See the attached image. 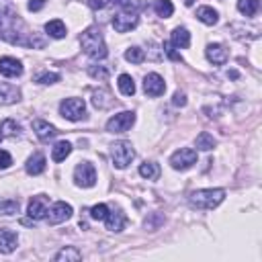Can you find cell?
<instances>
[{
	"label": "cell",
	"instance_id": "cell-12",
	"mask_svg": "<svg viewBox=\"0 0 262 262\" xmlns=\"http://www.w3.org/2000/svg\"><path fill=\"white\" fill-rule=\"evenodd\" d=\"M47 211H49V207H47V196H45V194H37V196H33V199L29 201L27 213H29V217H31L33 221L45 219V217H47Z\"/></svg>",
	"mask_w": 262,
	"mask_h": 262
},
{
	"label": "cell",
	"instance_id": "cell-42",
	"mask_svg": "<svg viewBox=\"0 0 262 262\" xmlns=\"http://www.w3.org/2000/svg\"><path fill=\"white\" fill-rule=\"evenodd\" d=\"M111 2H113V4H117V6H121L123 10H131V6H133V4H131V0H111Z\"/></svg>",
	"mask_w": 262,
	"mask_h": 262
},
{
	"label": "cell",
	"instance_id": "cell-23",
	"mask_svg": "<svg viewBox=\"0 0 262 262\" xmlns=\"http://www.w3.org/2000/svg\"><path fill=\"white\" fill-rule=\"evenodd\" d=\"M196 18H199L203 25L213 27V25H217L219 14H217V10L211 8V6H199V8H196Z\"/></svg>",
	"mask_w": 262,
	"mask_h": 262
},
{
	"label": "cell",
	"instance_id": "cell-44",
	"mask_svg": "<svg viewBox=\"0 0 262 262\" xmlns=\"http://www.w3.org/2000/svg\"><path fill=\"white\" fill-rule=\"evenodd\" d=\"M2 137H4V135H2V133H0V141H2Z\"/></svg>",
	"mask_w": 262,
	"mask_h": 262
},
{
	"label": "cell",
	"instance_id": "cell-22",
	"mask_svg": "<svg viewBox=\"0 0 262 262\" xmlns=\"http://www.w3.org/2000/svg\"><path fill=\"white\" fill-rule=\"evenodd\" d=\"M80 258H82V252H80L78 248H74V246H66V248H61V250L53 256L55 262H78Z\"/></svg>",
	"mask_w": 262,
	"mask_h": 262
},
{
	"label": "cell",
	"instance_id": "cell-15",
	"mask_svg": "<svg viewBox=\"0 0 262 262\" xmlns=\"http://www.w3.org/2000/svg\"><path fill=\"white\" fill-rule=\"evenodd\" d=\"M0 74L4 78H16L23 74V63L16 57H0Z\"/></svg>",
	"mask_w": 262,
	"mask_h": 262
},
{
	"label": "cell",
	"instance_id": "cell-19",
	"mask_svg": "<svg viewBox=\"0 0 262 262\" xmlns=\"http://www.w3.org/2000/svg\"><path fill=\"white\" fill-rule=\"evenodd\" d=\"M20 98V90L14 84H0V104H14Z\"/></svg>",
	"mask_w": 262,
	"mask_h": 262
},
{
	"label": "cell",
	"instance_id": "cell-5",
	"mask_svg": "<svg viewBox=\"0 0 262 262\" xmlns=\"http://www.w3.org/2000/svg\"><path fill=\"white\" fill-rule=\"evenodd\" d=\"M59 115L68 121H80L86 117V102L82 98H63L59 102Z\"/></svg>",
	"mask_w": 262,
	"mask_h": 262
},
{
	"label": "cell",
	"instance_id": "cell-11",
	"mask_svg": "<svg viewBox=\"0 0 262 262\" xmlns=\"http://www.w3.org/2000/svg\"><path fill=\"white\" fill-rule=\"evenodd\" d=\"M164 90H166V82H164V78L160 74L151 72V74H147L143 78V92L147 96H162Z\"/></svg>",
	"mask_w": 262,
	"mask_h": 262
},
{
	"label": "cell",
	"instance_id": "cell-39",
	"mask_svg": "<svg viewBox=\"0 0 262 262\" xmlns=\"http://www.w3.org/2000/svg\"><path fill=\"white\" fill-rule=\"evenodd\" d=\"M172 104H176V106H184V104H186V94H184V92H176L174 98H172Z\"/></svg>",
	"mask_w": 262,
	"mask_h": 262
},
{
	"label": "cell",
	"instance_id": "cell-37",
	"mask_svg": "<svg viewBox=\"0 0 262 262\" xmlns=\"http://www.w3.org/2000/svg\"><path fill=\"white\" fill-rule=\"evenodd\" d=\"M176 47L172 45V43H164V55H168L170 59H174V61H182V55L180 53H176L174 51Z\"/></svg>",
	"mask_w": 262,
	"mask_h": 262
},
{
	"label": "cell",
	"instance_id": "cell-35",
	"mask_svg": "<svg viewBox=\"0 0 262 262\" xmlns=\"http://www.w3.org/2000/svg\"><path fill=\"white\" fill-rule=\"evenodd\" d=\"M88 76H90V78H94V80H100V82H104V80L108 78V70H106L104 66H98V63H94V66H90V68H88Z\"/></svg>",
	"mask_w": 262,
	"mask_h": 262
},
{
	"label": "cell",
	"instance_id": "cell-16",
	"mask_svg": "<svg viewBox=\"0 0 262 262\" xmlns=\"http://www.w3.org/2000/svg\"><path fill=\"white\" fill-rule=\"evenodd\" d=\"M16 244H18V235L8 227H0V254L14 252Z\"/></svg>",
	"mask_w": 262,
	"mask_h": 262
},
{
	"label": "cell",
	"instance_id": "cell-1",
	"mask_svg": "<svg viewBox=\"0 0 262 262\" xmlns=\"http://www.w3.org/2000/svg\"><path fill=\"white\" fill-rule=\"evenodd\" d=\"M0 37L12 45L23 47H43L45 41L31 33L25 23L18 18V14L10 6H0Z\"/></svg>",
	"mask_w": 262,
	"mask_h": 262
},
{
	"label": "cell",
	"instance_id": "cell-33",
	"mask_svg": "<svg viewBox=\"0 0 262 262\" xmlns=\"http://www.w3.org/2000/svg\"><path fill=\"white\" fill-rule=\"evenodd\" d=\"M125 59L131 61V63H141V61L145 59V53H143L141 47H129V49L125 51Z\"/></svg>",
	"mask_w": 262,
	"mask_h": 262
},
{
	"label": "cell",
	"instance_id": "cell-9",
	"mask_svg": "<svg viewBox=\"0 0 262 262\" xmlns=\"http://www.w3.org/2000/svg\"><path fill=\"white\" fill-rule=\"evenodd\" d=\"M137 25H139V16L133 10H123L113 16V29L117 33H127L131 29H135Z\"/></svg>",
	"mask_w": 262,
	"mask_h": 262
},
{
	"label": "cell",
	"instance_id": "cell-31",
	"mask_svg": "<svg viewBox=\"0 0 262 262\" xmlns=\"http://www.w3.org/2000/svg\"><path fill=\"white\" fill-rule=\"evenodd\" d=\"M260 8V2L258 0H237V10L244 14V16H254Z\"/></svg>",
	"mask_w": 262,
	"mask_h": 262
},
{
	"label": "cell",
	"instance_id": "cell-38",
	"mask_svg": "<svg viewBox=\"0 0 262 262\" xmlns=\"http://www.w3.org/2000/svg\"><path fill=\"white\" fill-rule=\"evenodd\" d=\"M12 166V156L6 149H0V170H6Z\"/></svg>",
	"mask_w": 262,
	"mask_h": 262
},
{
	"label": "cell",
	"instance_id": "cell-18",
	"mask_svg": "<svg viewBox=\"0 0 262 262\" xmlns=\"http://www.w3.org/2000/svg\"><path fill=\"white\" fill-rule=\"evenodd\" d=\"M45 164H47V160H45V156L41 154V151H35L29 160H27V164H25V170H27V174H31V176H37V174H41L43 170H45Z\"/></svg>",
	"mask_w": 262,
	"mask_h": 262
},
{
	"label": "cell",
	"instance_id": "cell-24",
	"mask_svg": "<svg viewBox=\"0 0 262 262\" xmlns=\"http://www.w3.org/2000/svg\"><path fill=\"white\" fill-rule=\"evenodd\" d=\"M215 145H217L215 137H213L211 133H207V131H201V133L196 135V139H194V147L201 149V151H211Z\"/></svg>",
	"mask_w": 262,
	"mask_h": 262
},
{
	"label": "cell",
	"instance_id": "cell-10",
	"mask_svg": "<svg viewBox=\"0 0 262 262\" xmlns=\"http://www.w3.org/2000/svg\"><path fill=\"white\" fill-rule=\"evenodd\" d=\"M72 213H74V209H72L70 203L57 201V203H53V205L49 207V211H47V221H49L51 225H57V223L68 221V219L72 217Z\"/></svg>",
	"mask_w": 262,
	"mask_h": 262
},
{
	"label": "cell",
	"instance_id": "cell-20",
	"mask_svg": "<svg viewBox=\"0 0 262 262\" xmlns=\"http://www.w3.org/2000/svg\"><path fill=\"white\" fill-rule=\"evenodd\" d=\"M170 43H172L176 49H186V47L190 45V33H188L184 27H176V29L172 31Z\"/></svg>",
	"mask_w": 262,
	"mask_h": 262
},
{
	"label": "cell",
	"instance_id": "cell-25",
	"mask_svg": "<svg viewBox=\"0 0 262 262\" xmlns=\"http://www.w3.org/2000/svg\"><path fill=\"white\" fill-rule=\"evenodd\" d=\"M72 154V143L70 141H57L51 149V158L53 162H63L68 156Z\"/></svg>",
	"mask_w": 262,
	"mask_h": 262
},
{
	"label": "cell",
	"instance_id": "cell-30",
	"mask_svg": "<svg viewBox=\"0 0 262 262\" xmlns=\"http://www.w3.org/2000/svg\"><path fill=\"white\" fill-rule=\"evenodd\" d=\"M0 131H2L4 137H16V135L20 133V125H18L14 119H4V121L0 123Z\"/></svg>",
	"mask_w": 262,
	"mask_h": 262
},
{
	"label": "cell",
	"instance_id": "cell-4",
	"mask_svg": "<svg viewBox=\"0 0 262 262\" xmlns=\"http://www.w3.org/2000/svg\"><path fill=\"white\" fill-rule=\"evenodd\" d=\"M111 156H113V164L117 168H127L135 158V149H133L131 141L123 139V141H115L111 145Z\"/></svg>",
	"mask_w": 262,
	"mask_h": 262
},
{
	"label": "cell",
	"instance_id": "cell-7",
	"mask_svg": "<svg viewBox=\"0 0 262 262\" xmlns=\"http://www.w3.org/2000/svg\"><path fill=\"white\" fill-rule=\"evenodd\" d=\"M196 164V151L192 147H180L170 156V166L174 170H188Z\"/></svg>",
	"mask_w": 262,
	"mask_h": 262
},
{
	"label": "cell",
	"instance_id": "cell-8",
	"mask_svg": "<svg viewBox=\"0 0 262 262\" xmlns=\"http://www.w3.org/2000/svg\"><path fill=\"white\" fill-rule=\"evenodd\" d=\"M74 180L82 188H92L96 184V170L90 162H80L74 170Z\"/></svg>",
	"mask_w": 262,
	"mask_h": 262
},
{
	"label": "cell",
	"instance_id": "cell-6",
	"mask_svg": "<svg viewBox=\"0 0 262 262\" xmlns=\"http://www.w3.org/2000/svg\"><path fill=\"white\" fill-rule=\"evenodd\" d=\"M133 123H135V113L133 111H123V113L113 115L106 121V131L108 133H125L133 127Z\"/></svg>",
	"mask_w": 262,
	"mask_h": 262
},
{
	"label": "cell",
	"instance_id": "cell-26",
	"mask_svg": "<svg viewBox=\"0 0 262 262\" xmlns=\"http://www.w3.org/2000/svg\"><path fill=\"white\" fill-rule=\"evenodd\" d=\"M45 31H47V35L49 37H53V39H63L66 37V25L59 20V18H53V20H49L47 25H45Z\"/></svg>",
	"mask_w": 262,
	"mask_h": 262
},
{
	"label": "cell",
	"instance_id": "cell-13",
	"mask_svg": "<svg viewBox=\"0 0 262 262\" xmlns=\"http://www.w3.org/2000/svg\"><path fill=\"white\" fill-rule=\"evenodd\" d=\"M104 225H106L108 231L119 233V231H123V227L127 225V217H125V213H123L121 209H108V213H106V217H104Z\"/></svg>",
	"mask_w": 262,
	"mask_h": 262
},
{
	"label": "cell",
	"instance_id": "cell-17",
	"mask_svg": "<svg viewBox=\"0 0 262 262\" xmlns=\"http://www.w3.org/2000/svg\"><path fill=\"white\" fill-rule=\"evenodd\" d=\"M33 131H35V135L41 139V141H49L51 137H55V127L51 125V123H47V121H43V119H35L33 121Z\"/></svg>",
	"mask_w": 262,
	"mask_h": 262
},
{
	"label": "cell",
	"instance_id": "cell-28",
	"mask_svg": "<svg viewBox=\"0 0 262 262\" xmlns=\"http://www.w3.org/2000/svg\"><path fill=\"white\" fill-rule=\"evenodd\" d=\"M117 86H119L121 94H125V96H133L135 94V82H133V78L129 74H121Z\"/></svg>",
	"mask_w": 262,
	"mask_h": 262
},
{
	"label": "cell",
	"instance_id": "cell-32",
	"mask_svg": "<svg viewBox=\"0 0 262 262\" xmlns=\"http://www.w3.org/2000/svg\"><path fill=\"white\" fill-rule=\"evenodd\" d=\"M14 213H18V201L16 199H4V201H0V215L10 217Z\"/></svg>",
	"mask_w": 262,
	"mask_h": 262
},
{
	"label": "cell",
	"instance_id": "cell-2",
	"mask_svg": "<svg viewBox=\"0 0 262 262\" xmlns=\"http://www.w3.org/2000/svg\"><path fill=\"white\" fill-rule=\"evenodd\" d=\"M80 45L84 49V53L92 59H104L106 57V43H104V37L100 33L98 27H88L82 35H80Z\"/></svg>",
	"mask_w": 262,
	"mask_h": 262
},
{
	"label": "cell",
	"instance_id": "cell-43",
	"mask_svg": "<svg viewBox=\"0 0 262 262\" xmlns=\"http://www.w3.org/2000/svg\"><path fill=\"white\" fill-rule=\"evenodd\" d=\"M184 4H186V6H190V4H192V0H184Z\"/></svg>",
	"mask_w": 262,
	"mask_h": 262
},
{
	"label": "cell",
	"instance_id": "cell-27",
	"mask_svg": "<svg viewBox=\"0 0 262 262\" xmlns=\"http://www.w3.org/2000/svg\"><path fill=\"white\" fill-rule=\"evenodd\" d=\"M139 176L147 180H158L160 178V166L156 162H143L139 166Z\"/></svg>",
	"mask_w": 262,
	"mask_h": 262
},
{
	"label": "cell",
	"instance_id": "cell-36",
	"mask_svg": "<svg viewBox=\"0 0 262 262\" xmlns=\"http://www.w3.org/2000/svg\"><path fill=\"white\" fill-rule=\"evenodd\" d=\"M88 213H90V219H94V221H104V217H106V213H108V207H106L104 203H98V205H94Z\"/></svg>",
	"mask_w": 262,
	"mask_h": 262
},
{
	"label": "cell",
	"instance_id": "cell-40",
	"mask_svg": "<svg viewBox=\"0 0 262 262\" xmlns=\"http://www.w3.org/2000/svg\"><path fill=\"white\" fill-rule=\"evenodd\" d=\"M108 2H111V0H88V6L94 8V10H100V8H104Z\"/></svg>",
	"mask_w": 262,
	"mask_h": 262
},
{
	"label": "cell",
	"instance_id": "cell-3",
	"mask_svg": "<svg viewBox=\"0 0 262 262\" xmlns=\"http://www.w3.org/2000/svg\"><path fill=\"white\" fill-rule=\"evenodd\" d=\"M223 199H225L223 188H201V190L190 192L188 203L194 209H207L209 211V209H215L217 205H221Z\"/></svg>",
	"mask_w": 262,
	"mask_h": 262
},
{
	"label": "cell",
	"instance_id": "cell-14",
	"mask_svg": "<svg viewBox=\"0 0 262 262\" xmlns=\"http://www.w3.org/2000/svg\"><path fill=\"white\" fill-rule=\"evenodd\" d=\"M205 55H207V59H209L211 63H215V66H223V63H227V59H229V51H227L225 45H221V43H211V45H207Z\"/></svg>",
	"mask_w": 262,
	"mask_h": 262
},
{
	"label": "cell",
	"instance_id": "cell-41",
	"mask_svg": "<svg viewBox=\"0 0 262 262\" xmlns=\"http://www.w3.org/2000/svg\"><path fill=\"white\" fill-rule=\"evenodd\" d=\"M27 6H29V10H33V12H35V10H41V8L45 6V0H29V4H27Z\"/></svg>",
	"mask_w": 262,
	"mask_h": 262
},
{
	"label": "cell",
	"instance_id": "cell-34",
	"mask_svg": "<svg viewBox=\"0 0 262 262\" xmlns=\"http://www.w3.org/2000/svg\"><path fill=\"white\" fill-rule=\"evenodd\" d=\"M35 82L49 86V84H55V82H59V74H57V72H39V74L35 76Z\"/></svg>",
	"mask_w": 262,
	"mask_h": 262
},
{
	"label": "cell",
	"instance_id": "cell-21",
	"mask_svg": "<svg viewBox=\"0 0 262 262\" xmlns=\"http://www.w3.org/2000/svg\"><path fill=\"white\" fill-rule=\"evenodd\" d=\"M113 94L106 90V88H98V90H94L92 92V104L96 106V108H108L111 104H113Z\"/></svg>",
	"mask_w": 262,
	"mask_h": 262
},
{
	"label": "cell",
	"instance_id": "cell-29",
	"mask_svg": "<svg viewBox=\"0 0 262 262\" xmlns=\"http://www.w3.org/2000/svg\"><path fill=\"white\" fill-rule=\"evenodd\" d=\"M154 10L162 18H170L174 12V4L170 0H154Z\"/></svg>",
	"mask_w": 262,
	"mask_h": 262
}]
</instances>
